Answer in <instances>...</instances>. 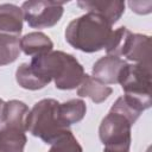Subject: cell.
I'll list each match as a JSON object with an SVG mask.
<instances>
[{
  "label": "cell",
  "instance_id": "obj_1",
  "mask_svg": "<svg viewBox=\"0 0 152 152\" xmlns=\"http://www.w3.org/2000/svg\"><path fill=\"white\" fill-rule=\"evenodd\" d=\"M112 33V25L103 17L87 12L68 24L64 36L68 44L74 49L93 53L106 50Z\"/></svg>",
  "mask_w": 152,
  "mask_h": 152
},
{
  "label": "cell",
  "instance_id": "obj_2",
  "mask_svg": "<svg viewBox=\"0 0 152 152\" xmlns=\"http://www.w3.org/2000/svg\"><path fill=\"white\" fill-rule=\"evenodd\" d=\"M32 69L46 78L53 81L57 89L71 90L80 86L84 77V69L75 56L63 51H51L45 55L32 57Z\"/></svg>",
  "mask_w": 152,
  "mask_h": 152
},
{
  "label": "cell",
  "instance_id": "obj_3",
  "mask_svg": "<svg viewBox=\"0 0 152 152\" xmlns=\"http://www.w3.org/2000/svg\"><path fill=\"white\" fill-rule=\"evenodd\" d=\"M58 104L59 102L53 99H43L36 102L26 118V132L51 145L69 131L59 119Z\"/></svg>",
  "mask_w": 152,
  "mask_h": 152
},
{
  "label": "cell",
  "instance_id": "obj_4",
  "mask_svg": "<svg viewBox=\"0 0 152 152\" xmlns=\"http://www.w3.org/2000/svg\"><path fill=\"white\" fill-rule=\"evenodd\" d=\"M106 52L118 57L122 56L134 63L151 64V39L146 34L133 33L127 27L120 26L113 30Z\"/></svg>",
  "mask_w": 152,
  "mask_h": 152
},
{
  "label": "cell",
  "instance_id": "obj_5",
  "mask_svg": "<svg viewBox=\"0 0 152 152\" xmlns=\"http://www.w3.org/2000/svg\"><path fill=\"white\" fill-rule=\"evenodd\" d=\"M132 124L121 114L108 112L99 127V137L103 152H129Z\"/></svg>",
  "mask_w": 152,
  "mask_h": 152
},
{
  "label": "cell",
  "instance_id": "obj_6",
  "mask_svg": "<svg viewBox=\"0 0 152 152\" xmlns=\"http://www.w3.org/2000/svg\"><path fill=\"white\" fill-rule=\"evenodd\" d=\"M118 83L125 95L139 100L148 108L151 107V64L126 63L120 71Z\"/></svg>",
  "mask_w": 152,
  "mask_h": 152
},
{
  "label": "cell",
  "instance_id": "obj_7",
  "mask_svg": "<svg viewBox=\"0 0 152 152\" xmlns=\"http://www.w3.org/2000/svg\"><path fill=\"white\" fill-rule=\"evenodd\" d=\"M63 1L33 0L21 5L24 20L32 28H48L55 26L62 18L64 8Z\"/></svg>",
  "mask_w": 152,
  "mask_h": 152
},
{
  "label": "cell",
  "instance_id": "obj_8",
  "mask_svg": "<svg viewBox=\"0 0 152 152\" xmlns=\"http://www.w3.org/2000/svg\"><path fill=\"white\" fill-rule=\"evenodd\" d=\"M125 64L126 61L122 59L121 57L106 55L99 58L93 64V69H91L93 77L106 86L115 84L118 83L120 71L125 66Z\"/></svg>",
  "mask_w": 152,
  "mask_h": 152
},
{
  "label": "cell",
  "instance_id": "obj_9",
  "mask_svg": "<svg viewBox=\"0 0 152 152\" xmlns=\"http://www.w3.org/2000/svg\"><path fill=\"white\" fill-rule=\"evenodd\" d=\"M77 6L87 12L103 17L112 26L125 12L124 1H77Z\"/></svg>",
  "mask_w": 152,
  "mask_h": 152
},
{
  "label": "cell",
  "instance_id": "obj_10",
  "mask_svg": "<svg viewBox=\"0 0 152 152\" xmlns=\"http://www.w3.org/2000/svg\"><path fill=\"white\" fill-rule=\"evenodd\" d=\"M24 14L21 7L14 4L0 5V32L20 37L23 31Z\"/></svg>",
  "mask_w": 152,
  "mask_h": 152
},
{
  "label": "cell",
  "instance_id": "obj_11",
  "mask_svg": "<svg viewBox=\"0 0 152 152\" xmlns=\"http://www.w3.org/2000/svg\"><path fill=\"white\" fill-rule=\"evenodd\" d=\"M25 129L1 124L0 125V152H24L27 142Z\"/></svg>",
  "mask_w": 152,
  "mask_h": 152
},
{
  "label": "cell",
  "instance_id": "obj_12",
  "mask_svg": "<svg viewBox=\"0 0 152 152\" xmlns=\"http://www.w3.org/2000/svg\"><path fill=\"white\" fill-rule=\"evenodd\" d=\"M20 50L31 57L45 55L48 52H51L53 49V43L43 32H30L20 38L19 40Z\"/></svg>",
  "mask_w": 152,
  "mask_h": 152
},
{
  "label": "cell",
  "instance_id": "obj_13",
  "mask_svg": "<svg viewBox=\"0 0 152 152\" xmlns=\"http://www.w3.org/2000/svg\"><path fill=\"white\" fill-rule=\"evenodd\" d=\"M113 93V89L109 86H106L94 78L93 76L84 74L83 80L77 87V95L81 97H89L95 103L104 102Z\"/></svg>",
  "mask_w": 152,
  "mask_h": 152
},
{
  "label": "cell",
  "instance_id": "obj_14",
  "mask_svg": "<svg viewBox=\"0 0 152 152\" xmlns=\"http://www.w3.org/2000/svg\"><path fill=\"white\" fill-rule=\"evenodd\" d=\"M87 112L86 102L81 99H72L58 104L59 119L65 127H70L74 124L80 122Z\"/></svg>",
  "mask_w": 152,
  "mask_h": 152
},
{
  "label": "cell",
  "instance_id": "obj_15",
  "mask_svg": "<svg viewBox=\"0 0 152 152\" xmlns=\"http://www.w3.org/2000/svg\"><path fill=\"white\" fill-rule=\"evenodd\" d=\"M15 81L21 88L27 90H38L50 83V81L38 75L28 63H23L18 66L15 71Z\"/></svg>",
  "mask_w": 152,
  "mask_h": 152
},
{
  "label": "cell",
  "instance_id": "obj_16",
  "mask_svg": "<svg viewBox=\"0 0 152 152\" xmlns=\"http://www.w3.org/2000/svg\"><path fill=\"white\" fill-rule=\"evenodd\" d=\"M28 113L30 109L26 103L19 100H11L6 102L2 124L15 126L26 131V118Z\"/></svg>",
  "mask_w": 152,
  "mask_h": 152
},
{
  "label": "cell",
  "instance_id": "obj_17",
  "mask_svg": "<svg viewBox=\"0 0 152 152\" xmlns=\"http://www.w3.org/2000/svg\"><path fill=\"white\" fill-rule=\"evenodd\" d=\"M19 40L20 37L0 32V66L11 64L18 58L20 53Z\"/></svg>",
  "mask_w": 152,
  "mask_h": 152
},
{
  "label": "cell",
  "instance_id": "obj_18",
  "mask_svg": "<svg viewBox=\"0 0 152 152\" xmlns=\"http://www.w3.org/2000/svg\"><path fill=\"white\" fill-rule=\"evenodd\" d=\"M49 152H83V148L72 132L69 129L63 133L53 144Z\"/></svg>",
  "mask_w": 152,
  "mask_h": 152
},
{
  "label": "cell",
  "instance_id": "obj_19",
  "mask_svg": "<svg viewBox=\"0 0 152 152\" xmlns=\"http://www.w3.org/2000/svg\"><path fill=\"white\" fill-rule=\"evenodd\" d=\"M5 106H6V102L4 100L0 99V125L2 124V120H4V115H5Z\"/></svg>",
  "mask_w": 152,
  "mask_h": 152
}]
</instances>
